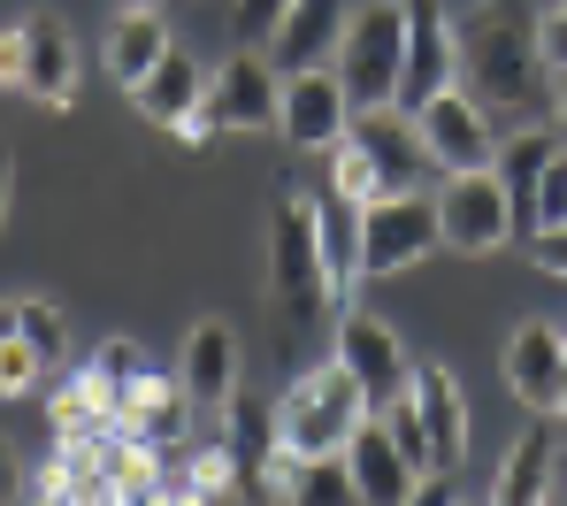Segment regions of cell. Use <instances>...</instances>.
Returning <instances> with one entry per match:
<instances>
[{
	"label": "cell",
	"instance_id": "1",
	"mask_svg": "<svg viewBox=\"0 0 567 506\" xmlns=\"http://www.w3.org/2000/svg\"><path fill=\"white\" fill-rule=\"evenodd\" d=\"M361 422H369V400H361V384L346 376V361L330 353L322 369H307V376H299V384L277 400V445L291 453V461L346 453Z\"/></svg>",
	"mask_w": 567,
	"mask_h": 506
},
{
	"label": "cell",
	"instance_id": "2",
	"mask_svg": "<svg viewBox=\"0 0 567 506\" xmlns=\"http://www.w3.org/2000/svg\"><path fill=\"white\" fill-rule=\"evenodd\" d=\"M338 85L353 107H399V70H406V0H369L346 16L338 39Z\"/></svg>",
	"mask_w": 567,
	"mask_h": 506
},
{
	"label": "cell",
	"instance_id": "3",
	"mask_svg": "<svg viewBox=\"0 0 567 506\" xmlns=\"http://www.w3.org/2000/svg\"><path fill=\"white\" fill-rule=\"evenodd\" d=\"M269 300L291 307V314L330 300V285H322V200L299 193V185L269 215Z\"/></svg>",
	"mask_w": 567,
	"mask_h": 506
},
{
	"label": "cell",
	"instance_id": "4",
	"mask_svg": "<svg viewBox=\"0 0 567 506\" xmlns=\"http://www.w3.org/2000/svg\"><path fill=\"white\" fill-rule=\"evenodd\" d=\"M437 246H445L437 200H422V193H383V200L361 207V277H399V269L430 261Z\"/></svg>",
	"mask_w": 567,
	"mask_h": 506
},
{
	"label": "cell",
	"instance_id": "5",
	"mask_svg": "<svg viewBox=\"0 0 567 506\" xmlns=\"http://www.w3.org/2000/svg\"><path fill=\"white\" fill-rule=\"evenodd\" d=\"M437 230L453 254H498L514 238V200L498 185V169H445L437 185Z\"/></svg>",
	"mask_w": 567,
	"mask_h": 506
},
{
	"label": "cell",
	"instance_id": "6",
	"mask_svg": "<svg viewBox=\"0 0 567 506\" xmlns=\"http://www.w3.org/2000/svg\"><path fill=\"white\" fill-rule=\"evenodd\" d=\"M338 361H346V376L361 384L369 414H383V406L414 384V361H406L399 330H391L383 314H369V307H346V314H338Z\"/></svg>",
	"mask_w": 567,
	"mask_h": 506
},
{
	"label": "cell",
	"instance_id": "7",
	"mask_svg": "<svg viewBox=\"0 0 567 506\" xmlns=\"http://www.w3.org/2000/svg\"><path fill=\"white\" fill-rule=\"evenodd\" d=\"M177 392L192 422H223V406L238 400V330L230 322H192L177 345Z\"/></svg>",
	"mask_w": 567,
	"mask_h": 506
},
{
	"label": "cell",
	"instance_id": "8",
	"mask_svg": "<svg viewBox=\"0 0 567 506\" xmlns=\"http://www.w3.org/2000/svg\"><path fill=\"white\" fill-rule=\"evenodd\" d=\"M346 138H353V146L369 154V169H377V185H383V193H422V177L437 169L406 107H353Z\"/></svg>",
	"mask_w": 567,
	"mask_h": 506
},
{
	"label": "cell",
	"instance_id": "9",
	"mask_svg": "<svg viewBox=\"0 0 567 506\" xmlns=\"http://www.w3.org/2000/svg\"><path fill=\"white\" fill-rule=\"evenodd\" d=\"M223 445H230V468H238V499H254V506L277 499L284 445H277V406H269V392H238V400L223 406Z\"/></svg>",
	"mask_w": 567,
	"mask_h": 506
},
{
	"label": "cell",
	"instance_id": "10",
	"mask_svg": "<svg viewBox=\"0 0 567 506\" xmlns=\"http://www.w3.org/2000/svg\"><path fill=\"white\" fill-rule=\"evenodd\" d=\"M445 85H461V39L445 23L437 0H406V70H399V107L414 115L422 101H437Z\"/></svg>",
	"mask_w": 567,
	"mask_h": 506
},
{
	"label": "cell",
	"instance_id": "11",
	"mask_svg": "<svg viewBox=\"0 0 567 506\" xmlns=\"http://www.w3.org/2000/svg\"><path fill=\"white\" fill-rule=\"evenodd\" d=\"M414 131H422V146H430L437 169H491V154H498V138L483 123V101L461 93V85H445L437 101L414 107Z\"/></svg>",
	"mask_w": 567,
	"mask_h": 506
},
{
	"label": "cell",
	"instance_id": "12",
	"mask_svg": "<svg viewBox=\"0 0 567 506\" xmlns=\"http://www.w3.org/2000/svg\"><path fill=\"white\" fill-rule=\"evenodd\" d=\"M353 123V101L338 85V70H299L284 78V101H277V131L299 146V154H330Z\"/></svg>",
	"mask_w": 567,
	"mask_h": 506
},
{
	"label": "cell",
	"instance_id": "13",
	"mask_svg": "<svg viewBox=\"0 0 567 506\" xmlns=\"http://www.w3.org/2000/svg\"><path fill=\"white\" fill-rule=\"evenodd\" d=\"M506 392L529 406V414H560V369H567V330L529 314L514 338H506Z\"/></svg>",
	"mask_w": 567,
	"mask_h": 506
},
{
	"label": "cell",
	"instance_id": "14",
	"mask_svg": "<svg viewBox=\"0 0 567 506\" xmlns=\"http://www.w3.org/2000/svg\"><path fill=\"white\" fill-rule=\"evenodd\" d=\"M346 0H291L277 16V31H269V62H277L284 78H299V70H330L338 62V39H346Z\"/></svg>",
	"mask_w": 567,
	"mask_h": 506
},
{
	"label": "cell",
	"instance_id": "15",
	"mask_svg": "<svg viewBox=\"0 0 567 506\" xmlns=\"http://www.w3.org/2000/svg\"><path fill=\"white\" fill-rule=\"evenodd\" d=\"M277 101H284V70L261 62V54H230L207 85V107L223 131H269L277 123Z\"/></svg>",
	"mask_w": 567,
	"mask_h": 506
},
{
	"label": "cell",
	"instance_id": "16",
	"mask_svg": "<svg viewBox=\"0 0 567 506\" xmlns=\"http://www.w3.org/2000/svg\"><path fill=\"white\" fill-rule=\"evenodd\" d=\"M414 406H422V430H430V468L437 476H453L461 461H468V400H461V384H453V369L445 361H414Z\"/></svg>",
	"mask_w": 567,
	"mask_h": 506
},
{
	"label": "cell",
	"instance_id": "17",
	"mask_svg": "<svg viewBox=\"0 0 567 506\" xmlns=\"http://www.w3.org/2000/svg\"><path fill=\"white\" fill-rule=\"evenodd\" d=\"M23 93L54 115L78 101V39L62 16H23Z\"/></svg>",
	"mask_w": 567,
	"mask_h": 506
},
{
	"label": "cell",
	"instance_id": "18",
	"mask_svg": "<svg viewBox=\"0 0 567 506\" xmlns=\"http://www.w3.org/2000/svg\"><path fill=\"white\" fill-rule=\"evenodd\" d=\"M553 476H560V422L537 414V422L506 445L498 484H491V506H545L553 499Z\"/></svg>",
	"mask_w": 567,
	"mask_h": 506
},
{
	"label": "cell",
	"instance_id": "19",
	"mask_svg": "<svg viewBox=\"0 0 567 506\" xmlns=\"http://www.w3.org/2000/svg\"><path fill=\"white\" fill-rule=\"evenodd\" d=\"M346 468H353V484H361V506H406V492L422 484V468L391 445V430H383V414H369L361 430H353V445H346Z\"/></svg>",
	"mask_w": 567,
	"mask_h": 506
},
{
	"label": "cell",
	"instance_id": "20",
	"mask_svg": "<svg viewBox=\"0 0 567 506\" xmlns=\"http://www.w3.org/2000/svg\"><path fill=\"white\" fill-rule=\"evenodd\" d=\"M185 430H192V406L185 392H177V376H138V392L115 406V437H138V445H185Z\"/></svg>",
	"mask_w": 567,
	"mask_h": 506
},
{
	"label": "cell",
	"instance_id": "21",
	"mask_svg": "<svg viewBox=\"0 0 567 506\" xmlns=\"http://www.w3.org/2000/svg\"><path fill=\"white\" fill-rule=\"evenodd\" d=\"M461 62L475 70V93H483V101H522V93H529V62H537V47H522L514 31L483 23L468 47H461Z\"/></svg>",
	"mask_w": 567,
	"mask_h": 506
},
{
	"label": "cell",
	"instance_id": "22",
	"mask_svg": "<svg viewBox=\"0 0 567 506\" xmlns=\"http://www.w3.org/2000/svg\"><path fill=\"white\" fill-rule=\"evenodd\" d=\"M199 101H207V78L192 70V54H177V47H169V54H162L138 85H131V107H138L146 123H162V131H177Z\"/></svg>",
	"mask_w": 567,
	"mask_h": 506
},
{
	"label": "cell",
	"instance_id": "23",
	"mask_svg": "<svg viewBox=\"0 0 567 506\" xmlns=\"http://www.w3.org/2000/svg\"><path fill=\"white\" fill-rule=\"evenodd\" d=\"M553 154H560L553 131H514V138H498L491 169H498V185H506V200H514V230H537V177H545Z\"/></svg>",
	"mask_w": 567,
	"mask_h": 506
},
{
	"label": "cell",
	"instance_id": "24",
	"mask_svg": "<svg viewBox=\"0 0 567 506\" xmlns=\"http://www.w3.org/2000/svg\"><path fill=\"white\" fill-rule=\"evenodd\" d=\"M177 39H169V23H162V8H123L115 16V31H107V78L131 93L162 54H169Z\"/></svg>",
	"mask_w": 567,
	"mask_h": 506
},
{
	"label": "cell",
	"instance_id": "25",
	"mask_svg": "<svg viewBox=\"0 0 567 506\" xmlns=\"http://www.w3.org/2000/svg\"><path fill=\"white\" fill-rule=\"evenodd\" d=\"M277 499L284 506H361V484H353L346 453H315V461H291V453H284Z\"/></svg>",
	"mask_w": 567,
	"mask_h": 506
},
{
	"label": "cell",
	"instance_id": "26",
	"mask_svg": "<svg viewBox=\"0 0 567 506\" xmlns=\"http://www.w3.org/2000/svg\"><path fill=\"white\" fill-rule=\"evenodd\" d=\"M353 277H361V200H322V285H330V300H346L353 292Z\"/></svg>",
	"mask_w": 567,
	"mask_h": 506
},
{
	"label": "cell",
	"instance_id": "27",
	"mask_svg": "<svg viewBox=\"0 0 567 506\" xmlns=\"http://www.w3.org/2000/svg\"><path fill=\"white\" fill-rule=\"evenodd\" d=\"M138 376H146V353H138L131 338H107L93 361H85V384H93V400L107 406V414H115V406L138 392Z\"/></svg>",
	"mask_w": 567,
	"mask_h": 506
},
{
	"label": "cell",
	"instance_id": "28",
	"mask_svg": "<svg viewBox=\"0 0 567 506\" xmlns=\"http://www.w3.org/2000/svg\"><path fill=\"white\" fill-rule=\"evenodd\" d=\"M16 330H23V345H31L47 369H62V361H70V322H62V307L16 300Z\"/></svg>",
	"mask_w": 567,
	"mask_h": 506
},
{
	"label": "cell",
	"instance_id": "29",
	"mask_svg": "<svg viewBox=\"0 0 567 506\" xmlns=\"http://www.w3.org/2000/svg\"><path fill=\"white\" fill-rule=\"evenodd\" d=\"M330 162H338V169H330V193H338V200H383V185H377V169H369V154H361V146H353V138H338V146H330Z\"/></svg>",
	"mask_w": 567,
	"mask_h": 506
},
{
	"label": "cell",
	"instance_id": "30",
	"mask_svg": "<svg viewBox=\"0 0 567 506\" xmlns=\"http://www.w3.org/2000/svg\"><path fill=\"white\" fill-rule=\"evenodd\" d=\"M383 430H391V445L430 476V430H422V406H414V392H399V400L383 406Z\"/></svg>",
	"mask_w": 567,
	"mask_h": 506
},
{
	"label": "cell",
	"instance_id": "31",
	"mask_svg": "<svg viewBox=\"0 0 567 506\" xmlns=\"http://www.w3.org/2000/svg\"><path fill=\"white\" fill-rule=\"evenodd\" d=\"M39 376H47V361H39V353L23 345V330H16V338L0 345V400H23Z\"/></svg>",
	"mask_w": 567,
	"mask_h": 506
},
{
	"label": "cell",
	"instance_id": "32",
	"mask_svg": "<svg viewBox=\"0 0 567 506\" xmlns=\"http://www.w3.org/2000/svg\"><path fill=\"white\" fill-rule=\"evenodd\" d=\"M291 0H230V31H238V47H261L269 31H277V16Z\"/></svg>",
	"mask_w": 567,
	"mask_h": 506
},
{
	"label": "cell",
	"instance_id": "33",
	"mask_svg": "<svg viewBox=\"0 0 567 506\" xmlns=\"http://www.w3.org/2000/svg\"><path fill=\"white\" fill-rule=\"evenodd\" d=\"M567 223V146L545 162V177H537V230H553Z\"/></svg>",
	"mask_w": 567,
	"mask_h": 506
},
{
	"label": "cell",
	"instance_id": "34",
	"mask_svg": "<svg viewBox=\"0 0 567 506\" xmlns=\"http://www.w3.org/2000/svg\"><path fill=\"white\" fill-rule=\"evenodd\" d=\"M537 62H553L567 78V0H545V23H537Z\"/></svg>",
	"mask_w": 567,
	"mask_h": 506
},
{
	"label": "cell",
	"instance_id": "35",
	"mask_svg": "<svg viewBox=\"0 0 567 506\" xmlns=\"http://www.w3.org/2000/svg\"><path fill=\"white\" fill-rule=\"evenodd\" d=\"M0 93H23V23L0 31Z\"/></svg>",
	"mask_w": 567,
	"mask_h": 506
},
{
	"label": "cell",
	"instance_id": "36",
	"mask_svg": "<svg viewBox=\"0 0 567 506\" xmlns=\"http://www.w3.org/2000/svg\"><path fill=\"white\" fill-rule=\"evenodd\" d=\"M529 254H537V269L567 277V223H553V230H529Z\"/></svg>",
	"mask_w": 567,
	"mask_h": 506
},
{
	"label": "cell",
	"instance_id": "37",
	"mask_svg": "<svg viewBox=\"0 0 567 506\" xmlns=\"http://www.w3.org/2000/svg\"><path fill=\"white\" fill-rule=\"evenodd\" d=\"M406 506H461V492H453V476H437V468H430V476L406 492Z\"/></svg>",
	"mask_w": 567,
	"mask_h": 506
},
{
	"label": "cell",
	"instance_id": "38",
	"mask_svg": "<svg viewBox=\"0 0 567 506\" xmlns=\"http://www.w3.org/2000/svg\"><path fill=\"white\" fill-rule=\"evenodd\" d=\"M215 131H223V123H215V107H207V101H199V107L185 115V123H177V138H185V146H207Z\"/></svg>",
	"mask_w": 567,
	"mask_h": 506
},
{
	"label": "cell",
	"instance_id": "39",
	"mask_svg": "<svg viewBox=\"0 0 567 506\" xmlns=\"http://www.w3.org/2000/svg\"><path fill=\"white\" fill-rule=\"evenodd\" d=\"M23 499V461L8 453V437H0V506H16Z\"/></svg>",
	"mask_w": 567,
	"mask_h": 506
},
{
	"label": "cell",
	"instance_id": "40",
	"mask_svg": "<svg viewBox=\"0 0 567 506\" xmlns=\"http://www.w3.org/2000/svg\"><path fill=\"white\" fill-rule=\"evenodd\" d=\"M553 138L567 146V78H560V93H553Z\"/></svg>",
	"mask_w": 567,
	"mask_h": 506
},
{
	"label": "cell",
	"instance_id": "41",
	"mask_svg": "<svg viewBox=\"0 0 567 506\" xmlns=\"http://www.w3.org/2000/svg\"><path fill=\"white\" fill-rule=\"evenodd\" d=\"M16 338V300H0V345Z\"/></svg>",
	"mask_w": 567,
	"mask_h": 506
},
{
	"label": "cell",
	"instance_id": "42",
	"mask_svg": "<svg viewBox=\"0 0 567 506\" xmlns=\"http://www.w3.org/2000/svg\"><path fill=\"white\" fill-rule=\"evenodd\" d=\"M0 215H8V146H0Z\"/></svg>",
	"mask_w": 567,
	"mask_h": 506
},
{
	"label": "cell",
	"instance_id": "43",
	"mask_svg": "<svg viewBox=\"0 0 567 506\" xmlns=\"http://www.w3.org/2000/svg\"><path fill=\"white\" fill-rule=\"evenodd\" d=\"M115 8H162V0H115Z\"/></svg>",
	"mask_w": 567,
	"mask_h": 506
},
{
	"label": "cell",
	"instance_id": "44",
	"mask_svg": "<svg viewBox=\"0 0 567 506\" xmlns=\"http://www.w3.org/2000/svg\"><path fill=\"white\" fill-rule=\"evenodd\" d=\"M560 414H567V369H560Z\"/></svg>",
	"mask_w": 567,
	"mask_h": 506
}]
</instances>
